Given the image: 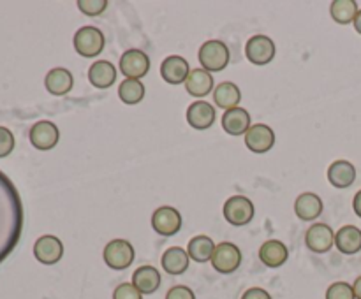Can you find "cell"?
Masks as SVG:
<instances>
[{
	"mask_svg": "<svg viewBox=\"0 0 361 299\" xmlns=\"http://www.w3.org/2000/svg\"><path fill=\"white\" fill-rule=\"evenodd\" d=\"M358 4L355 0H334L330 6V14L338 25L355 23L358 14Z\"/></svg>",
	"mask_w": 361,
	"mask_h": 299,
	"instance_id": "28",
	"label": "cell"
},
{
	"mask_svg": "<svg viewBox=\"0 0 361 299\" xmlns=\"http://www.w3.org/2000/svg\"><path fill=\"white\" fill-rule=\"evenodd\" d=\"M245 55L254 65H267L275 58V42L268 35H254L247 41Z\"/></svg>",
	"mask_w": 361,
	"mask_h": 299,
	"instance_id": "10",
	"label": "cell"
},
{
	"mask_svg": "<svg viewBox=\"0 0 361 299\" xmlns=\"http://www.w3.org/2000/svg\"><path fill=\"white\" fill-rule=\"evenodd\" d=\"M189 259L190 257L185 250L180 248V246H171V248H168L162 253L161 264L162 267H164L166 273L182 274L185 273L187 267H189Z\"/></svg>",
	"mask_w": 361,
	"mask_h": 299,
	"instance_id": "25",
	"label": "cell"
},
{
	"mask_svg": "<svg viewBox=\"0 0 361 299\" xmlns=\"http://www.w3.org/2000/svg\"><path fill=\"white\" fill-rule=\"evenodd\" d=\"M356 179V167L349 160H335L328 167V182L335 189H349Z\"/></svg>",
	"mask_w": 361,
	"mask_h": 299,
	"instance_id": "18",
	"label": "cell"
},
{
	"mask_svg": "<svg viewBox=\"0 0 361 299\" xmlns=\"http://www.w3.org/2000/svg\"><path fill=\"white\" fill-rule=\"evenodd\" d=\"M63 255V245L56 236L44 234L35 241L34 245V257L41 264L51 266L56 264Z\"/></svg>",
	"mask_w": 361,
	"mask_h": 299,
	"instance_id": "11",
	"label": "cell"
},
{
	"mask_svg": "<svg viewBox=\"0 0 361 299\" xmlns=\"http://www.w3.org/2000/svg\"><path fill=\"white\" fill-rule=\"evenodd\" d=\"M326 299H356L353 285L348 281H335L328 287Z\"/></svg>",
	"mask_w": 361,
	"mask_h": 299,
	"instance_id": "30",
	"label": "cell"
},
{
	"mask_svg": "<svg viewBox=\"0 0 361 299\" xmlns=\"http://www.w3.org/2000/svg\"><path fill=\"white\" fill-rule=\"evenodd\" d=\"M120 70L127 79H141L150 70V58L141 49H129L120 56Z\"/></svg>",
	"mask_w": 361,
	"mask_h": 299,
	"instance_id": "9",
	"label": "cell"
},
{
	"mask_svg": "<svg viewBox=\"0 0 361 299\" xmlns=\"http://www.w3.org/2000/svg\"><path fill=\"white\" fill-rule=\"evenodd\" d=\"M14 150V136L9 129L0 127V158L7 157Z\"/></svg>",
	"mask_w": 361,
	"mask_h": 299,
	"instance_id": "33",
	"label": "cell"
},
{
	"mask_svg": "<svg viewBox=\"0 0 361 299\" xmlns=\"http://www.w3.org/2000/svg\"><path fill=\"white\" fill-rule=\"evenodd\" d=\"M335 245L338 252L345 255H355L361 250V229L356 225H344L335 234Z\"/></svg>",
	"mask_w": 361,
	"mask_h": 299,
	"instance_id": "20",
	"label": "cell"
},
{
	"mask_svg": "<svg viewBox=\"0 0 361 299\" xmlns=\"http://www.w3.org/2000/svg\"><path fill=\"white\" fill-rule=\"evenodd\" d=\"M190 69L189 63L185 58L178 55H171L162 62L161 65V76L166 83L169 84H180L185 83V79L189 77Z\"/></svg>",
	"mask_w": 361,
	"mask_h": 299,
	"instance_id": "14",
	"label": "cell"
},
{
	"mask_svg": "<svg viewBox=\"0 0 361 299\" xmlns=\"http://www.w3.org/2000/svg\"><path fill=\"white\" fill-rule=\"evenodd\" d=\"M118 97L123 104H140L145 97V84L140 79H123L118 87Z\"/></svg>",
	"mask_w": 361,
	"mask_h": 299,
	"instance_id": "29",
	"label": "cell"
},
{
	"mask_svg": "<svg viewBox=\"0 0 361 299\" xmlns=\"http://www.w3.org/2000/svg\"><path fill=\"white\" fill-rule=\"evenodd\" d=\"M307 248L316 253H326L335 245V232L328 224L310 225L305 236Z\"/></svg>",
	"mask_w": 361,
	"mask_h": 299,
	"instance_id": "13",
	"label": "cell"
},
{
	"mask_svg": "<svg viewBox=\"0 0 361 299\" xmlns=\"http://www.w3.org/2000/svg\"><path fill=\"white\" fill-rule=\"evenodd\" d=\"M187 94L192 97H204L214 90V77L204 69H192L185 79Z\"/></svg>",
	"mask_w": 361,
	"mask_h": 299,
	"instance_id": "22",
	"label": "cell"
},
{
	"mask_svg": "<svg viewBox=\"0 0 361 299\" xmlns=\"http://www.w3.org/2000/svg\"><path fill=\"white\" fill-rule=\"evenodd\" d=\"M240 101H242V91L231 81H224V83H221L214 90L215 106L226 109V111L233 108H238Z\"/></svg>",
	"mask_w": 361,
	"mask_h": 299,
	"instance_id": "26",
	"label": "cell"
},
{
	"mask_svg": "<svg viewBox=\"0 0 361 299\" xmlns=\"http://www.w3.org/2000/svg\"><path fill=\"white\" fill-rule=\"evenodd\" d=\"M323 199L314 192H303L295 201V213L300 220H316L323 213Z\"/></svg>",
	"mask_w": 361,
	"mask_h": 299,
	"instance_id": "16",
	"label": "cell"
},
{
	"mask_svg": "<svg viewBox=\"0 0 361 299\" xmlns=\"http://www.w3.org/2000/svg\"><path fill=\"white\" fill-rule=\"evenodd\" d=\"M210 262L214 269L219 271V273H235L240 267V264H242V252H240V248L235 243L224 241L215 246V252L212 255Z\"/></svg>",
	"mask_w": 361,
	"mask_h": 299,
	"instance_id": "4",
	"label": "cell"
},
{
	"mask_svg": "<svg viewBox=\"0 0 361 299\" xmlns=\"http://www.w3.org/2000/svg\"><path fill=\"white\" fill-rule=\"evenodd\" d=\"M113 299H143V294L133 284H120L113 292Z\"/></svg>",
	"mask_w": 361,
	"mask_h": 299,
	"instance_id": "32",
	"label": "cell"
},
{
	"mask_svg": "<svg viewBox=\"0 0 361 299\" xmlns=\"http://www.w3.org/2000/svg\"><path fill=\"white\" fill-rule=\"evenodd\" d=\"M222 213H224V218L229 224L242 227V225H247L254 218V204L249 197L233 196L224 203Z\"/></svg>",
	"mask_w": 361,
	"mask_h": 299,
	"instance_id": "5",
	"label": "cell"
},
{
	"mask_svg": "<svg viewBox=\"0 0 361 299\" xmlns=\"http://www.w3.org/2000/svg\"><path fill=\"white\" fill-rule=\"evenodd\" d=\"M152 227L161 236H175L182 229V215L173 206H161L152 215Z\"/></svg>",
	"mask_w": 361,
	"mask_h": 299,
	"instance_id": "7",
	"label": "cell"
},
{
	"mask_svg": "<svg viewBox=\"0 0 361 299\" xmlns=\"http://www.w3.org/2000/svg\"><path fill=\"white\" fill-rule=\"evenodd\" d=\"M353 210H355V213L361 218V190L356 192L355 199H353Z\"/></svg>",
	"mask_w": 361,
	"mask_h": 299,
	"instance_id": "36",
	"label": "cell"
},
{
	"mask_svg": "<svg viewBox=\"0 0 361 299\" xmlns=\"http://www.w3.org/2000/svg\"><path fill=\"white\" fill-rule=\"evenodd\" d=\"M353 291H355V298L361 299V276H358L353 284Z\"/></svg>",
	"mask_w": 361,
	"mask_h": 299,
	"instance_id": "37",
	"label": "cell"
},
{
	"mask_svg": "<svg viewBox=\"0 0 361 299\" xmlns=\"http://www.w3.org/2000/svg\"><path fill=\"white\" fill-rule=\"evenodd\" d=\"M28 137H30V143L35 150L48 151L56 146L60 139V132L55 123L49 122V120H41V122H35L32 125Z\"/></svg>",
	"mask_w": 361,
	"mask_h": 299,
	"instance_id": "8",
	"label": "cell"
},
{
	"mask_svg": "<svg viewBox=\"0 0 361 299\" xmlns=\"http://www.w3.org/2000/svg\"><path fill=\"white\" fill-rule=\"evenodd\" d=\"M222 129L229 136H245L250 129V115L243 108H233L224 111L222 116Z\"/></svg>",
	"mask_w": 361,
	"mask_h": 299,
	"instance_id": "17",
	"label": "cell"
},
{
	"mask_svg": "<svg viewBox=\"0 0 361 299\" xmlns=\"http://www.w3.org/2000/svg\"><path fill=\"white\" fill-rule=\"evenodd\" d=\"M355 28H356V32H358V34L361 35V9L358 11V14H356V20H355Z\"/></svg>",
	"mask_w": 361,
	"mask_h": 299,
	"instance_id": "38",
	"label": "cell"
},
{
	"mask_svg": "<svg viewBox=\"0 0 361 299\" xmlns=\"http://www.w3.org/2000/svg\"><path fill=\"white\" fill-rule=\"evenodd\" d=\"M88 79L99 90H106L111 87L116 79V69L108 60H97L88 69Z\"/></svg>",
	"mask_w": 361,
	"mask_h": 299,
	"instance_id": "19",
	"label": "cell"
},
{
	"mask_svg": "<svg viewBox=\"0 0 361 299\" xmlns=\"http://www.w3.org/2000/svg\"><path fill=\"white\" fill-rule=\"evenodd\" d=\"M23 231V204L16 186L0 171V264L16 248Z\"/></svg>",
	"mask_w": 361,
	"mask_h": 299,
	"instance_id": "1",
	"label": "cell"
},
{
	"mask_svg": "<svg viewBox=\"0 0 361 299\" xmlns=\"http://www.w3.org/2000/svg\"><path fill=\"white\" fill-rule=\"evenodd\" d=\"M74 49L85 58H94L104 49V35L95 27H81L74 34Z\"/></svg>",
	"mask_w": 361,
	"mask_h": 299,
	"instance_id": "3",
	"label": "cell"
},
{
	"mask_svg": "<svg viewBox=\"0 0 361 299\" xmlns=\"http://www.w3.org/2000/svg\"><path fill=\"white\" fill-rule=\"evenodd\" d=\"M133 285L141 294H154L161 287V273L154 266H141L134 271Z\"/></svg>",
	"mask_w": 361,
	"mask_h": 299,
	"instance_id": "23",
	"label": "cell"
},
{
	"mask_svg": "<svg viewBox=\"0 0 361 299\" xmlns=\"http://www.w3.org/2000/svg\"><path fill=\"white\" fill-rule=\"evenodd\" d=\"M242 299H271V295L268 294V292L264 291V288L252 287V288H249V291L243 292Z\"/></svg>",
	"mask_w": 361,
	"mask_h": 299,
	"instance_id": "35",
	"label": "cell"
},
{
	"mask_svg": "<svg viewBox=\"0 0 361 299\" xmlns=\"http://www.w3.org/2000/svg\"><path fill=\"white\" fill-rule=\"evenodd\" d=\"M78 7L87 16H97V14L104 13L106 7H108V2L106 0H80Z\"/></svg>",
	"mask_w": 361,
	"mask_h": 299,
	"instance_id": "31",
	"label": "cell"
},
{
	"mask_svg": "<svg viewBox=\"0 0 361 299\" xmlns=\"http://www.w3.org/2000/svg\"><path fill=\"white\" fill-rule=\"evenodd\" d=\"M197 58H200V63L203 65L204 70H208V72H219V70L228 67L229 49L222 41L212 39V41H207L201 46L200 53H197Z\"/></svg>",
	"mask_w": 361,
	"mask_h": 299,
	"instance_id": "2",
	"label": "cell"
},
{
	"mask_svg": "<svg viewBox=\"0 0 361 299\" xmlns=\"http://www.w3.org/2000/svg\"><path fill=\"white\" fill-rule=\"evenodd\" d=\"M166 299H196V294L192 288L185 287V285H175L168 291Z\"/></svg>",
	"mask_w": 361,
	"mask_h": 299,
	"instance_id": "34",
	"label": "cell"
},
{
	"mask_svg": "<svg viewBox=\"0 0 361 299\" xmlns=\"http://www.w3.org/2000/svg\"><path fill=\"white\" fill-rule=\"evenodd\" d=\"M245 144L254 153H267L275 144L274 130L268 125H264V123L250 125V129L245 134Z\"/></svg>",
	"mask_w": 361,
	"mask_h": 299,
	"instance_id": "12",
	"label": "cell"
},
{
	"mask_svg": "<svg viewBox=\"0 0 361 299\" xmlns=\"http://www.w3.org/2000/svg\"><path fill=\"white\" fill-rule=\"evenodd\" d=\"M215 252V243L212 241V238L208 236L200 234L196 238H192L189 241V246H187V253L192 260L196 262H208L212 260V255Z\"/></svg>",
	"mask_w": 361,
	"mask_h": 299,
	"instance_id": "27",
	"label": "cell"
},
{
	"mask_svg": "<svg viewBox=\"0 0 361 299\" xmlns=\"http://www.w3.org/2000/svg\"><path fill=\"white\" fill-rule=\"evenodd\" d=\"M73 84H74L73 74H71L67 69H63V67H55V69L49 70L44 77L46 90H48L51 95L69 94Z\"/></svg>",
	"mask_w": 361,
	"mask_h": 299,
	"instance_id": "21",
	"label": "cell"
},
{
	"mask_svg": "<svg viewBox=\"0 0 361 299\" xmlns=\"http://www.w3.org/2000/svg\"><path fill=\"white\" fill-rule=\"evenodd\" d=\"M288 257V248L279 239H270V241L263 243V246L259 248L261 262L268 267H281L282 264H286Z\"/></svg>",
	"mask_w": 361,
	"mask_h": 299,
	"instance_id": "24",
	"label": "cell"
},
{
	"mask_svg": "<svg viewBox=\"0 0 361 299\" xmlns=\"http://www.w3.org/2000/svg\"><path fill=\"white\" fill-rule=\"evenodd\" d=\"M187 122L192 129L207 130L215 122V108L204 101H197L187 109Z\"/></svg>",
	"mask_w": 361,
	"mask_h": 299,
	"instance_id": "15",
	"label": "cell"
},
{
	"mask_svg": "<svg viewBox=\"0 0 361 299\" xmlns=\"http://www.w3.org/2000/svg\"><path fill=\"white\" fill-rule=\"evenodd\" d=\"M102 255H104V262L111 269L122 271L127 269L134 262V255L136 253H134L133 245L129 241H126V239H113V241H109L106 245Z\"/></svg>",
	"mask_w": 361,
	"mask_h": 299,
	"instance_id": "6",
	"label": "cell"
}]
</instances>
